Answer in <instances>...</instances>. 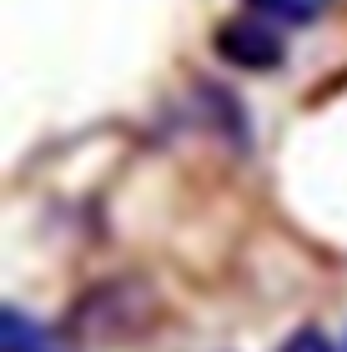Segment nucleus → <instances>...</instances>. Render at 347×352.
<instances>
[{"label": "nucleus", "mask_w": 347, "mask_h": 352, "mask_svg": "<svg viewBox=\"0 0 347 352\" xmlns=\"http://www.w3.org/2000/svg\"><path fill=\"white\" fill-rule=\"evenodd\" d=\"M156 307H161V297H156L151 282L106 277V282L86 287V292L71 302L60 332L76 338V342H86V347H121V342H136L141 332L156 322Z\"/></svg>", "instance_id": "f257e3e1"}, {"label": "nucleus", "mask_w": 347, "mask_h": 352, "mask_svg": "<svg viewBox=\"0 0 347 352\" xmlns=\"http://www.w3.org/2000/svg\"><path fill=\"white\" fill-rule=\"evenodd\" d=\"M287 25L267 21L257 10H242V15H227L216 21L212 30V51L222 66L232 71H251V76H267V71H282L287 66Z\"/></svg>", "instance_id": "f03ea898"}, {"label": "nucleus", "mask_w": 347, "mask_h": 352, "mask_svg": "<svg viewBox=\"0 0 347 352\" xmlns=\"http://www.w3.org/2000/svg\"><path fill=\"white\" fill-rule=\"evenodd\" d=\"M192 96H197V116L212 126L216 136L227 141V146H236V151H251V116H247V106H242V96L236 91H227L222 81H197L192 86Z\"/></svg>", "instance_id": "7ed1b4c3"}, {"label": "nucleus", "mask_w": 347, "mask_h": 352, "mask_svg": "<svg viewBox=\"0 0 347 352\" xmlns=\"http://www.w3.org/2000/svg\"><path fill=\"white\" fill-rule=\"evenodd\" d=\"M333 0H247V10L267 15V21L287 25V30H302V25H317Z\"/></svg>", "instance_id": "20e7f679"}, {"label": "nucleus", "mask_w": 347, "mask_h": 352, "mask_svg": "<svg viewBox=\"0 0 347 352\" xmlns=\"http://www.w3.org/2000/svg\"><path fill=\"white\" fill-rule=\"evenodd\" d=\"M0 332H5V352H51V332H45L36 317H25L21 307H5L0 317Z\"/></svg>", "instance_id": "39448f33"}, {"label": "nucleus", "mask_w": 347, "mask_h": 352, "mask_svg": "<svg viewBox=\"0 0 347 352\" xmlns=\"http://www.w3.org/2000/svg\"><path fill=\"white\" fill-rule=\"evenodd\" d=\"M277 352H337V347H333V338H327L322 327L302 322V327H292L287 338H282V347H277Z\"/></svg>", "instance_id": "423d86ee"}]
</instances>
